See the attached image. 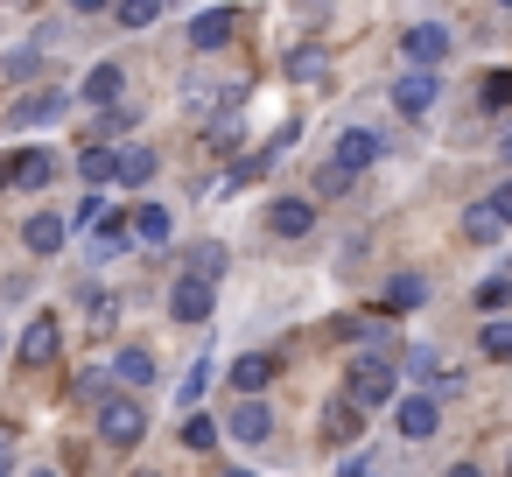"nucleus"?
I'll return each instance as SVG.
<instances>
[{"instance_id":"c85d7f7f","label":"nucleus","mask_w":512,"mask_h":477,"mask_svg":"<svg viewBox=\"0 0 512 477\" xmlns=\"http://www.w3.org/2000/svg\"><path fill=\"white\" fill-rule=\"evenodd\" d=\"M477 99H484V106H491V113H498V106H505V99H512V71H491V78H484V85H477Z\"/></svg>"},{"instance_id":"4c0bfd02","label":"nucleus","mask_w":512,"mask_h":477,"mask_svg":"<svg viewBox=\"0 0 512 477\" xmlns=\"http://www.w3.org/2000/svg\"><path fill=\"white\" fill-rule=\"evenodd\" d=\"M449 477H484V470H477V463H456V470H449Z\"/></svg>"},{"instance_id":"412c9836","label":"nucleus","mask_w":512,"mask_h":477,"mask_svg":"<svg viewBox=\"0 0 512 477\" xmlns=\"http://www.w3.org/2000/svg\"><path fill=\"white\" fill-rule=\"evenodd\" d=\"M120 85H127V78H120V64H92L85 99H92V106H113V99H120Z\"/></svg>"},{"instance_id":"bb28decb","label":"nucleus","mask_w":512,"mask_h":477,"mask_svg":"<svg viewBox=\"0 0 512 477\" xmlns=\"http://www.w3.org/2000/svg\"><path fill=\"white\" fill-rule=\"evenodd\" d=\"M106 386H113V379H106L99 365H85V372H78V400H99V407H106V400H113Z\"/></svg>"},{"instance_id":"7c9ffc66","label":"nucleus","mask_w":512,"mask_h":477,"mask_svg":"<svg viewBox=\"0 0 512 477\" xmlns=\"http://www.w3.org/2000/svg\"><path fill=\"white\" fill-rule=\"evenodd\" d=\"M505 295H512L505 274H498V281H477V309H505Z\"/></svg>"},{"instance_id":"9b49d317","label":"nucleus","mask_w":512,"mask_h":477,"mask_svg":"<svg viewBox=\"0 0 512 477\" xmlns=\"http://www.w3.org/2000/svg\"><path fill=\"white\" fill-rule=\"evenodd\" d=\"M393 421H400V435H407V442H428V435L442 428V407H435V393H407Z\"/></svg>"},{"instance_id":"79ce46f5","label":"nucleus","mask_w":512,"mask_h":477,"mask_svg":"<svg viewBox=\"0 0 512 477\" xmlns=\"http://www.w3.org/2000/svg\"><path fill=\"white\" fill-rule=\"evenodd\" d=\"M36 477H57V470H36Z\"/></svg>"},{"instance_id":"ea45409f","label":"nucleus","mask_w":512,"mask_h":477,"mask_svg":"<svg viewBox=\"0 0 512 477\" xmlns=\"http://www.w3.org/2000/svg\"><path fill=\"white\" fill-rule=\"evenodd\" d=\"M0 477H8V442H0Z\"/></svg>"},{"instance_id":"72a5a7b5","label":"nucleus","mask_w":512,"mask_h":477,"mask_svg":"<svg viewBox=\"0 0 512 477\" xmlns=\"http://www.w3.org/2000/svg\"><path fill=\"white\" fill-rule=\"evenodd\" d=\"M344 183H351V176H344V169H330V162H323V169H316V190H323V197H337V190H344Z\"/></svg>"},{"instance_id":"f704fd0d","label":"nucleus","mask_w":512,"mask_h":477,"mask_svg":"<svg viewBox=\"0 0 512 477\" xmlns=\"http://www.w3.org/2000/svg\"><path fill=\"white\" fill-rule=\"evenodd\" d=\"M491 211H498V218H505V232H512V183H498V190H491Z\"/></svg>"},{"instance_id":"e433bc0d","label":"nucleus","mask_w":512,"mask_h":477,"mask_svg":"<svg viewBox=\"0 0 512 477\" xmlns=\"http://www.w3.org/2000/svg\"><path fill=\"white\" fill-rule=\"evenodd\" d=\"M0 190H15V162L8 155H0Z\"/></svg>"},{"instance_id":"4468645a","label":"nucleus","mask_w":512,"mask_h":477,"mask_svg":"<svg viewBox=\"0 0 512 477\" xmlns=\"http://www.w3.org/2000/svg\"><path fill=\"white\" fill-rule=\"evenodd\" d=\"M127 218H134V239H141V246H169V239H176V211H169V204H141V211H127Z\"/></svg>"},{"instance_id":"2f4dec72","label":"nucleus","mask_w":512,"mask_h":477,"mask_svg":"<svg viewBox=\"0 0 512 477\" xmlns=\"http://www.w3.org/2000/svg\"><path fill=\"white\" fill-rule=\"evenodd\" d=\"M204 379H211V358H197V365H190V379H183L176 393H183V400H197V393H204Z\"/></svg>"},{"instance_id":"6e6552de","label":"nucleus","mask_w":512,"mask_h":477,"mask_svg":"<svg viewBox=\"0 0 512 477\" xmlns=\"http://www.w3.org/2000/svg\"><path fill=\"white\" fill-rule=\"evenodd\" d=\"M64 113H71V92H57V85H50V92H29L8 120H15V127H57Z\"/></svg>"},{"instance_id":"c756f323","label":"nucleus","mask_w":512,"mask_h":477,"mask_svg":"<svg viewBox=\"0 0 512 477\" xmlns=\"http://www.w3.org/2000/svg\"><path fill=\"white\" fill-rule=\"evenodd\" d=\"M407 372H414V379H435V372H442V351L414 344V351H407Z\"/></svg>"},{"instance_id":"7ed1b4c3","label":"nucleus","mask_w":512,"mask_h":477,"mask_svg":"<svg viewBox=\"0 0 512 477\" xmlns=\"http://www.w3.org/2000/svg\"><path fill=\"white\" fill-rule=\"evenodd\" d=\"M211 309H218V281L183 274V281L169 288V316H176V323H211Z\"/></svg>"},{"instance_id":"f3484780","label":"nucleus","mask_w":512,"mask_h":477,"mask_svg":"<svg viewBox=\"0 0 512 477\" xmlns=\"http://www.w3.org/2000/svg\"><path fill=\"white\" fill-rule=\"evenodd\" d=\"M267 379H274V358H267V351H246V358L232 365V386H239L246 400H260V386H267Z\"/></svg>"},{"instance_id":"a878e982","label":"nucleus","mask_w":512,"mask_h":477,"mask_svg":"<svg viewBox=\"0 0 512 477\" xmlns=\"http://www.w3.org/2000/svg\"><path fill=\"white\" fill-rule=\"evenodd\" d=\"M113 15H120V29H148V22H162L155 0H127V8H113Z\"/></svg>"},{"instance_id":"423d86ee","label":"nucleus","mask_w":512,"mask_h":477,"mask_svg":"<svg viewBox=\"0 0 512 477\" xmlns=\"http://www.w3.org/2000/svg\"><path fill=\"white\" fill-rule=\"evenodd\" d=\"M435 99H442V85H435V71H407V78L393 85V106H400L407 120H428V113H435Z\"/></svg>"},{"instance_id":"ddd939ff","label":"nucleus","mask_w":512,"mask_h":477,"mask_svg":"<svg viewBox=\"0 0 512 477\" xmlns=\"http://www.w3.org/2000/svg\"><path fill=\"white\" fill-rule=\"evenodd\" d=\"M64 239H71V218H57V211L22 218V246H29V253H64Z\"/></svg>"},{"instance_id":"f257e3e1","label":"nucleus","mask_w":512,"mask_h":477,"mask_svg":"<svg viewBox=\"0 0 512 477\" xmlns=\"http://www.w3.org/2000/svg\"><path fill=\"white\" fill-rule=\"evenodd\" d=\"M141 435H148L141 400H134V393H113V400L99 407V442H106V449H134Z\"/></svg>"},{"instance_id":"39448f33","label":"nucleus","mask_w":512,"mask_h":477,"mask_svg":"<svg viewBox=\"0 0 512 477\" xmlns=\"http://www.w3.org/2000/svg\"><path fill=\"white\" fill-rule=\"evenodd\" d=\"M57 351H64V330H57V316H36V323L22 330V344H15L22 372H43V365H50Z\"/></svg>"},{"instance_id":"f03ea898","label":"nucleus","mask_w":512,"mask_h":477,"mask_svg":"<svg viewBox=\"0 0 512 477\" xmlns=\"http://www.w3.org/2000/svg\"><path fill=\"white\" fill-rule=\"evenodd\" d=\"M393 379H400V372H393V358H358V365H351V393H344V400H351L358 414H365V407H386V400H393Z\"/></svg>"},{"instance_id":"dca6fc26","label":"nucleus","mask_w":512,"mask_h":477,"mask_svg":"<svg viewBox=\"0 0 512 477\" xmlns=\"http://www.w3.org/2000/svg\"><path fill=\"white\" fill-rule=\"evenodd\" d=\"M288 78H295V85H323V78H330V50H323V43L288 50Z\"/></svg>"},{"instance_id":"cd10ccee","label":"nucleus","mask_w":512,"mask_h":477,"mask_svg":"<svg viewBox=\"0 0 512 477\" xmlns=\"http://www.w3.org/2000/svg\"><path fill=\"white\" fill-rule=\"evenodd\" d=\"M183 442H190V449H211V442H218V421H211V414H190V421H183Z\"/></svg>"},{"instance_id":"473e14b6","label":"nucleus","mask_w":512,"mask_h":477,"mask_svg":"<svg viewBox=\"0 0 512 477\" xmlns=\"http://www.w3.org/2000/svg\"><path fill=\"white\" fill-rule=\"evenodd\" d=\"M36 64H43V57H36V50H15V57H8V64H0V71H8V78H29V71H36Z\"/></svg>"},{"instance_id":"c9c22d12","label":"nucleus","mask_w":512,"mask_h":477,"mask_svg":"<svg viewBox=\"0 0 512 477\" xmlns=\"http://www.w3.org/2000/svg\"><path fill=\"white\" fill-rule=\"evenodd\" d=\"M337 477H379V463H372V456H351V463H344Z\"/></svg>"},{"instance_id":"6ab92c4d","label":"nucleus","mask_w":512,"mask_h":477,"mask_svg":"<svg viewBox=\"0 0 512 477\" xmlns=\"http://www.w3.org/2000/svg\"><path fill=\"white\" fill-rule=\"evenodd\" d=\"M78 176H85L92 190H106V183H120V155H113V148H85V155H78Z\"/></svg>"},{"instance_id":"1a4fd4ad","label":"nucleus","mask_w":512,"mask_h":477,"mask_svg":"<svg viewBox=\"0 0 512 477\" xmlns=\"http://www.w3.org/2000/svg\"><path fill=\"white\" fill-rule=\"evenodd\" d=\"M8 162H15V190H50L57 169H64V155H50V148H22V155H8Z\"/></svg>"},{"instance_id":"a19ab883","label":"nucleus","mask_w":512,"mask_h":477,"mask_svg":"<svg viewBox=\"0 0 512 477\" xmlns=\"http://www.w3.org/2000/svg\"><path fill=\"white\" fill-rule=\"evenodd\" d=\"M218 477H253V470H218Z\"/></svg>"},{"instance_id":"b1692460","label":"nucleus","mask_w":512,"mask_h":477,"mask_svg":"<svg viewBox=\"0 0 512 477\" xmlns=\"http://www.w3.org/2000/svg\"><path fill=\"white\" fill-rule=\"evenodd\" d=\"M477 344H484V358H498V365H505V358H512V323H505V316H498V323H484V337H477Z\"/></svg>"},{"instance_id":"aec40b11","label":"nucleus","mask_w":512,"mask_h":477,"mask_svg":"<svg viewBox=\"0 0 512 477\" xmlns=\"http://www.w3.org/2000/svg\"><path fill=\"white\" fill-rule=\"evenodd\" d=\"M463 239H477V246H491V239H505V218L491 211V197L463 211Z\"/></svg>"},{"instance_id":"9d476101","label":"nucleus","mask_w":512,"mask_h":477,"mask_svg":"<svg viewBox=\"0 0 512 477\" xmlns=\"http://www.w3.org/2000/svg\"><path fill=\"white\" fill-rule=\"evenodd\" d=\"M267 225H274V239H309L316 204H309V197H274V204H267Z\"/></svg>"},{"instance_id":"20e7f679","label":"nucleus","mask_w":512,"mask_h":477,"mask_svg":"<svg viewBox=\"0 0 512 477\" xmlns=\"http://www.w3.org/2000/svg\"><path fill=\"white\" fill-rule=\"evenodd\" d=\"M400 57H407L414 71H435V64L449 57V29H442V22H414V29L400 36Z\"/></svg>"},{"instance_id":"0eeeda50","label":"nucleus","mask_w":512,"mask_h":477,"mask_svg":"<svg viewBox=\"0 0 512 477\" xmlns=\"http://www.w3.org/2000/svg\"><path fill=\"white\" fill-rule=\"evenodd\" d=\"M372 162H379V134H372V127H351V134H337V148H330V169L358 176V169H372Z\"/></svg>"},{"instance_id":"37998d69","label":"nucleus","mask_w":512,"mask_h":477,"mask_svg":"<svg viewBox=\"0 0 512 477\" xmlns=\"http://www.w3.org/2000/svg\"><path fill=\"white\" fill-rule=\"evenodd\" d=\"M393 477H400V470H393Z\"/></svg>"},{"instance_id":"58836bf2","label":"nucleus","mask_w":512,"mask_h":477,"mask_svg":"<svg viewBox=\"0 0 512 477\" xmlns=\"http://www.w3.org/2000/svg\"><path fill=\"white\" fill-rule=\"evenodd\" d=\"M498 155H505V162H512V134H505V141H498Z\"/></svg>"},{"instance_id":"393cba45","label":"nucleus","mask_w":512,"mask_h":477,"mask_svg":"<svg viewBox=\"0 0 512 477\" xmlns=\"http://www.w3.org/2000/svg\"><path fill=\"white\" fill-rule=\"evenodd\" d=\"M421 295H428V288H421V274H400V281L386 288V309H414Z\"/></svg>"},{"instance_id":"4be33fe9","label":"nucleus","mask_w":512,"mask_h":477,"mask_svg":"<svg viewBox=\"0 0 512 477\" xmlns=\"http://www.w3.org/2000/svg\"><path fill=\"white\" fill-rule=\"evenodd\" d=\"M120 183H127V190L155 183V155H148V148H120Z\"/></svg>"},{"instance_id":"5701e85b","label":"nucleus","mask_w":512,"mask_h":477,"mask_svg":"<svg viewBox=\"0 0 512 477\" xmlns=\"http://www.w3.org/2000/svg\"><path fill=\"white\" fill-rule=\"evenodd\" d=\"M113 379H127V386H155V358H148V351H120V358H113Z\"/></svg>"},{"instance_id":"f8f14e48","label":"nucleus","mask_w":512,"mask_h":477,"mask_svg":"<svg viewBox=\"0 0 512 477\" xmlns=\"http://www.w3.org/2000/svg\"><path fill=\"white\" fill-rule=\"evenodd\" d=\"M225 435H232V442H246V449H260V442L274 435L267 400H239V407H232V421H225Z\"/></svg>"},{"instance_id":"2eb2a0df","label":"nucleus","mask_w":512,"mask_h":477,"mask_svg":"<svg viewBox=\"0 0 512 477\" xmlns=\"http://www.w3.org/2000/svg\"><path fill=\"white\" fill-rule=\"evenodd\" d=\"M225 36H232V8H204V15H190V50H225Z\"/></svg>"},{"instance_id":"a211bd4d","label":"nucleus","mask_w":512,"mask_h":477,"mask_svg":"<svg viewBox=\"0 0 512 477\" xmlns=\"http://www.w3.org/2000/svg\"><path fill=\"white\" fill-rule=\"evenodd\" d=\"M358 428H365V414L351 400H330L323 407V442H358Z\"/></svg>"}]
</instances>
